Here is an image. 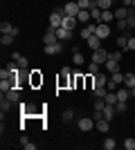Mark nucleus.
I'll return each mask as SVG.
<instances>
[{
  "mask_svg": "<svg viewBox=\"0 0 135 150\" xmlns=\"http://www.w3.org/2000/svg\"><path fill=\"white\" fill-rule=\"evenodd\" d=\"M95 125H97V123H95V119H92V117H81V119L77 121V128H79L81 132H90Z\"/></svg>",
  "mask_w": 135,
  "mask_h": 150,
  "instance_id": "nucleus-1",
  "label": "nucleus"
},
{
  "mask_svg": "<svg viewBox=\"0 0 135 150\" xmlns=\"http://www.w3.org/2000/svg\"><path fill=\"white\" fill-rule=\"evenodd\" d=\"M63 9H56V11L50 13V27H54V29H59V27L63 25Z\"/></svg>",
  "mask_w": 135,
  "mask_h": 150,
  "instance_id": "nucleus-2",
  "label": "nucleus"
},
{
  "mask_svg": "<svg viewBox=\"0 0 135 150\" xmlns=\"http://www.w3.org/2000/svg\"><path fill=\"white\" fill-rule=\"evenodd\" d=\"M108 56H110V54H108L106 50H104V47H99V50H95V52H92V61H95V63H99V65H106Z\"/></svg>",
  "mask_w": 135,
  "mask_h": 150,
  "instance_id": "nucleus-3",
  "label": "nucleus"
},
{
  "mask_svg": "<svg viewBox=\"0 0 135 150\" xmlns=\"http://www.w3.org/2000/svg\"><path fill=\"white\" fill-rule=\"evenodd\" d=\"M43 43L45 45L59 43V36H56V29H54V27H47V31H45V36H43Z\"/></svg>",
  "mask_w": 135,
  "mask_h": 150,
  "instance_id": "nucleus-4",
  "label": "nucleus"
},
{
  "mask_svg": "<svg viewBox=\"0 0 135 150\" xmlns=\"http://www.w3.org/2000/svg\"><path fill=\"white\" fill-rule=\"evenodd\" d=\"M79 11H81V9H79V5L74 2V0H70V2H65V5H63V13H65V16H77Z\"/></svg>",
  "mask_w": 135,
  "mask_h": 150,
  "instance_id": "nucleus-5",
  "label": "nucleus"
},
{
  "mask_svg": "<svg viewBox=\"0 0 135 150\" xmlns=\"http://www.w3.org/2000/svg\"><path fill=\"white\" fill-rule=\"evenodd\" d=\"M95 36H99V38H108V36H110V25H106V23H99V25H97V29H95Z\"/></svg>",
  "mask_w": 135,
  "mask_h": 150,
  "instance_id": "nucleus-6",
  "label": "nucleus"
},
{
  "mask_svg": "<svg viewBox=\"0 0 135 150\" xmlns=\"http://www.w3.org/2000/svg\"><path fill=\"white\" fill-rule=\"evenodd\" d=\"M14 83H16V79H0V92L7 94L9 90L14 88Z\"/></svg>",
  "mask_w": 135,
  "mask_h": 150,
  "instance_id": "nucleus-7",
  "label": "nucleus"
},
{
  "mask_svg": "<svg viewBox=\"0 0 135 150\" xmlns=\"http://www.w3.org/2000/svg\"><path fill=\"white\" fill-rule=\"evenodd\" d=\"M86 43H88V47H90V50L95 52V50H99V47H101V38L92 34V36H90V38H86Z\"/></svg>",
  "mask_w": 135,
  "mask_h": 150,
  "instance_id": "nucleus-8",
  "label": "nucleus"
},
{
  "mask_svg": "<svg viewBox=\"0 0 135 150\" xmlns=\"http://www.w3.org/2000/svg\"><path fill=\"white\" fill-rule=\"evenodd\" d=\"M95 29H97V23H88V25L81 29V34H79V36H81V38H90L92 34H95Z\"/></svg>",
  "mask_w": 135,
  "mask_h": 150,
  "instance_id": "nucleus-9",
  "label": "nucleus"
},
{
  "mask_svg": "<svg viewBox=\"0 0 135 150\" xmlns=\"http://www.w3.org/2000/svg\"><path fill=\"white\" fill-rule=\"evenodd\" d=\"M61 43H52V45H45V54H50V56H54V54H61Z\"/></svg>",
  "mask_w": 135,
  "mask_h": 150,
  "instance_id": "nucleus-10",
  "label": "nucleus"
},
{
  "mask_svg": "<svg viewBox=\"0 0 135 150\" xmlns=\"http://www.w3.org/2000/svg\"><path fill=\"white\" fill-rule=\"evenodd\" d=\"M74 25H77V16H63V25L65 29H74Z\"/></svg>",
  "mask_w": 135,
  "mask_h": 150,
  "instance_id": "nucleus-11",
  "label": "nucleus"
},
{
  "mask_svg": "<svg viewBox=\"0 0 135 150\" xmlns=\"http://www.w3.org/2000/svg\"><path fill=\"white\" fill-rule=\"evenodd\" d=\"M106 83H108L106 74H101V72H97V74H95V88H106Z\"/></svg>",
  "mask_w": 135,
  "mask_h": 150,
  "instance_id": "nucleus-12",
  "label": "nucleus"
},
{
  "mask_svg": "<svg viewBox=\"0 0 135 150\" xmlns=\"http://www.w3.org/2000/svg\"><path fill=\"white\" fill-rule=\"evenodd\" d=\"M95 123H97V130H99V132H108V128H110V121L104 119V117H101V119H97Z\"/></svg>",
  "mask_w": 135,
  "mask_h": 150,
  "instance_id": "nucleus-13",
  "label": "nucleus"
},
{
  "mask_svg": "<svg viewBox=\"0 0 135 150\" xmlns=\"http://www.w3.org/2000/svg\"><path fill=\"white\" fill-rule=\"evenodd\" d=\"M77 20H79V23H86V25H88L90 20H92V18H90V9H81V11L77 13Z\"/></svg>",
  "mask_w": 135,
  "mask_h": 150,
  "instance_id": "nucleus-14",
  "label": "nucleus"
},
{
  "mask_svg": "<svg viewBox=\"0 0 135 150\" xmlns=\"http://www.w3.org/2000/svg\"><path fill=\"white\" fill-rule=\"evenodd\" d=\"M5 96H7V99H9V101H11V103H18V101H20V92H18V90H16V88H11V90H9V92L5 94Z\"/></svg>",
  "mask_w": 135,
  "mask_h": 150,
  "instance_id": "nucleus-15",
  "label": "nucleus"
},
{
  "mask_svg": "<svg viewBox=\"0 0 135 150\" xmlns=\"http://www.w3.org/2000/svg\"><path fill=\"white\" fill-rule=\"evenodd\" d=\"M90 18H92L97 25H99V20H101V9H99L97 5H95V7H90Z\"/></svg>",
  "mask_w": 135,
  "mask_h": 150,
  "instance_id": "nucleus-16",
  "label": "nucleus"
},
{
  "mask_svg": "<svg viewBox=\"0 0 135 150\" xmlns=\"http://www.w3.org/2000/svg\"><path fill=\"white\" fill-rule=\"evenodd\" d=\"M115 105H108L106 103V108H104V119H108V121H113V117H115Z\"/></svg>",
  "mask_w": 135,
  "mask_h": 150,
  "instance_id": "nucleus-17",
  "label": "nucleus"
},
{
  "mask_svg": "<svg viewBox=\"0 0 135 150\" xmlns=\"http://www.w3.org/2000/svg\"><path fill=\"white\" fill-rule=\"evenodd\" d=\"M104 101H106L108 105H115V103H117V92L108 90V92H106V96H104Z\"/></svg>",
  "mask_w": 135,
  "mask_h": 150,
  "instance_id": "nucleus-18",
  "label": "nucleus"
},
{
  "mask_svg": "<svg viewBox=\"0 0 135 150\" xmlns=\"http://www.w3.org/2000/svg\"><path fill=\"white\" fill-rule=\"evenodd\" d=\"M56 36H59V40H65V38H70V36H72V29L59 27V29H56Z\"/></svg>",
  "mask_w": 135,
  "mask_h": 150,
  "instance_id": "nucleus-19",
  "label": "nucleus"
},
{
  "mask_svg": "<svg viewBox=\"0 0 135 150\" xmlns=\"http://www.w3.org/2000/svg\"><path fill=\"white\" fill-rule=\"evenodd\" d=\"M129 13H131V9H129V7H119V9L115 11V18H117V20H122V18H129Z\"/></svg>",
  "mask_w": 135,
  "mask_h": 150,
  "instance_id": "nucleus-20",
  "label": "nucleus"
},
{
  "mask_svg": "<svg viewBox=\"0 0 135 150\" xmlns=\"http://www.w3.org/2000/svg\"><path fill=\"white\" fill-rule=\"evenodd\" d=\"M106 69H108V72H119V61L108 58V61H106Z\"/></svg>",
  "mask_w": 135,
  "mask_h": 150,
  "instance_id": "nucleus-21",
  "label": "nucleus"
},
{
  "mask_svg": "<svg viewBox=\"0 0 135 150\" xmlns=\"http://www.w3.org/2000/svg\"><path fill=\"white\" fill-rule=\"evenodd\" d=\"M124 85L126 88H135V74H124Z\"/></svg>",
  "mask_w": 135,
  "mask_h": 150,
  "instance_id": "nucleus-22",
  "label": "nucleus"
},
{
  "mask_svg": "<svg viewBox=\"0 0 135 150\" xmlns=\"http://www.w3.org/2000/svg\"><path fill=\"white\" fill-rule=\"evenodd\" d=\"M11 105H14V103L7 99L5 94H2V101H0V108H2V112H9V110H11Z\"/></svg>",
  "mask_w": 135,
  "mask_h": 150,
  "instance_id": "nucleus-23",
  "label": "nucleus"
},
{
  "mask_svg": "<svg viewBox=\"0 0 135 150\" xmlns=\"http://www.w3.org/2000/svg\"><path fill=\"white\" fill-rule=\"evenodd\" d=\"M131 99V90H117V101H129Z\"/></svg>",
  "mask_w": 135,
  "mask_h": 150,
  "instance_id": "nucleus-24",
  "label": "nucleus"
},
{
  "mask_svg": "<svg viewBox=\"0 0 135 150\" xmlns=\"http://www.w3.org/2000/svg\"><path fill=\"white\" fill-rule=\"evenodd\" d=\"M110 20H113V11H110V9L101 11V20H99V23H106V25H110Z\"/></svg>",
  "mask_w": 135,
  "mask_h": 150,
  "instance_id": "nucleus-25",
  "label": "nucleus"
},
{
  "mask_svg": "<svg viewBox=\"0 0 135 150\" xmlns=\"http://www.w3.org/2000/svg\"><path fill=\"white\" fill-rule=\"evenodd\" d=\"M108 92V88H92V94H95V99H104Z\"/></svg>",
  "mask_w": 135,
  "mask_h": 150,
  "instance_id": "nucleus-26",
  "label": "nucleus"
},
{
  "mask_svg": "<svg viewBox=\"0 0 135 150\" xmlns=\"http://www.w3.org/2000/svg\"><path fill=\"white\" fill-rule=\"evenodd\" d=\"M97 7H99L101 11H106V9L113 7V0H97Z\"/></svg>",
  "mask_w": 135,
  "mask_h": 150,
  "instance_id": "nucleus-27",
  "label": "nucleus"
},
{
  "mask_svg": "<svg viewBox=\"0 0 135 150\" xmlns=\"http://www.w3.org/2000/svg\"><path fill=\"white\" fill-rule=\"evenodd\" d=\"M110 81H113V83H117V85H122V83H124V74H122V72H113Z\"/></svg>",
  "mask_w": 135,
  "mask_h": 150,
  "instance_id": "nucleus-28",
  "label": "nucleus"
},
{
  "mask_svg": "<svg viewBox=\"0 0 135 150\" xmlns=\"http://www.w3.org/2000/svg\"><path fill=\"white\" fill-rule=\"evenodd\" d=\"M43 83V76L39 74V69H34L32 72V85H41Z\"/></svg>",
  "mask_w": 135,
  "mask_h": 150,
  "instance_id": "nucleus-29",
  "label": "nucleus"
},
{
  "mask_svg": "<svg viewBox=\"0 0 135 150\" xmlns=\"http://www.w3.org/2000/svg\"><path fill=\"white\" fill-rule=\"evenodd\" d=\"M72 61L77 63V65H81V63H84V56H81V52H79L77 47H74V52H72Z\"/></svg>",
  "mask_w": 135,
  "mask_h": 150,
  "instance_id": "nucleus-30",
  "label": "nucleus"
},
{
  "mask_svg": "<svg viewBox=\"0 0 135 150\" xmlns=\"http://www.w3.org/2000/svg\"><path fill=\"white\" fill-rule=\"evenodd\" d=\"M126 108H129V101H117V103H115L117 112H126Z\"/></svg>",
  "mask_w": 135,
  "mask_h": 150,
  "instance_id": "nucleus-31",
  "label": "nucleus"
},
{
  "mask_svg": "<svg viewBox=\"0 0 135 150\" xmlns=\"http://www.w3.org/2000/svg\"><path fill=\"white\" fill-rule=\"evenodd\" d=\"M117 45H119V50H126V47H129V38L126 36H117Z\"/></svg>",
  "mask_w": 135,
  "mask_h": 150,
  "instance_id": "nucleus-32",
  "label": "nucleus"
},
{
  "mask_svg": "<svg viewBox=\"0 0 135 150\" xmlns=\"http://www.w3.org/2000/svg\"><path fill=\"white\" fill-rule=\"evenodd\" d=\"M77 5H79V9H90V7H95L92 0H77Z\"/></svg>",
  "mask_w": 135,
  "mask_h": 150,
  "instance_id": "nucleus-33",
  "label": "nucleus"
},
{
  "mask_svg": "<svg viewBox=\"0 0 135 150\" xmlns=\"http://www.w3.org/2000/svg\"><path fill=\"white\" fill-rule=\"evenodd\" d=\"M0 43H2V45H11L14 36H11V34H2V36H0Z\"/></svg>",
  "mask_w": 135,
  "mask_h": 150,
  "instance_id": "nucleus-34",
  "label": "nucleus"
},
{
  "mask_svg": "<svg viewBox=\"0 0 135 150\" xmlns=\"http://www.w3.org/2000/svg\"><path fill=\"white\" fill-rule=\"evenodd\" d=\"M0 31H2V34H11V31H14V25H9V23L5 20V23L0 25Z\"/></svg>",
  "mask_w": 135,
  "mask_h": 150,
  "instance_id": "nucleus-35",
  "label": "nucleus"
},
{
  "mask_svg": "<svg viewBox=\"0 0 135 150\" xmlns=\"http://www.w3.org/2000/svg\"><path fill=\"white\" fill-rule=\"evenodd\" d=\"M126 20H129L131 29H135V9H133V7H131V13H129V18H126Z\"/></svg>",
  "mask_w": 135,
  "mask_h": 150,
  "instance_id": "nucleus-36",
  "label": "nucleus"
},
{
  "mask_svg": "<svg viewBox=\"0 0 135 150\" xmlns=\"http://www.w3.org/2000/svg\"><path fill=\"white\" fill-rule=\"evenodd\" d=\"M115 139H106V141H104V148H106V150H115Z\"/></svg>",
  "mask_w": 135,
  "mask_h": 150,
  "instance_id": "nucleus-37",
  "label": "nucleus"
},
{
  "mask_svg": "<svg viewBox=\"0 0 135 150\" xmlns=\"http://www.w3.org/2000/svg\"><path fill=\"white\" fill-rule=\"evenodd\" d=\"M72 119H74V112H72V110H65V112H63V121H65V123H70Z\"/></svg>",
  "mask_w": 135,
  "mask_h": 150,
  "instance_id": "nucleus-38",
  "label": "nucleus"
},
{
  "mask_svg": "<svg viewBox=\"0 0 135 150\" xmlns=\"http://www.w3.org/2000/svg\"><path fill=\"white\" fill-rule=\"evenodd\" d=\"M124 148H126V150H135V139H126V141H124Z\"/></svg>",
  "mask_w": 135,
  "mask_h": 150,
  "instance_id": "nucleus-39",
  "label": "nucleus"
},
{
  "mask_svg": "<svg viewBox=\"0 0 135 150\" xmlns=\"http://www.w3.org/2000/svg\"><path fill=\"white\" fill-rule=\"evenodd\" d=\"M106 108V101L104 99H95V110H104Z\"/></svg>",
  "mask_w": 135,
  "mask_h": 150,
  "instance_id": "nucleus-40",
  "label": "nucleus"
},
{
  "mask_svg": "<svg viewBox=\"0 0 135 150\" xmlns=\"http://www.w3.org/2000/svg\"><path fill=\"white\" fill-rule=\"evenodd\" d=\"M16 63H18V65H20V69H27V65H29V61H27L25 56H20V58H18V61H16Z\"/></svg>",
  "mask_w": 135,
  "mask_h": 150,
  "instance_id": "nucleus-41",
  "label": "nucleus"
},
{
  "mask_svg": "<svg viewBox=\"0 0 135 150\" xmlns=\"http://www.w3.org/2000/svg\"><path fill=\"white\" fill-rule=\"evenodd\" d=\"M88 72H90V74H97V72H99V63L92 61V63H90V69H88Z\"/></svg>",
  "mask_w": 135,
  "mask_h": 150,
  "instance_id": "nucleus-42",
  "label": "nucleus"
},
{
  "mask_svg": "<svg viewBox=\"0 0 135 150\" xmlns=\"http://www.w3.org/2000/svg\"><path fill=\"white\" fill-rule=\"evenodd\" d=\"M126 27H129V20H126V18L117 20V29H126Z\"/></svg>",
  "mask_w": 135,
  "mask_h": 150,
  "instance_id": "nucleus-43",
  "label": "nucleus"
},
{
  "mask_svg": "<svg viewBox=\"0 0 135 150\" xmlns=\"http://www.w3.org/2000/svg\"><path fill=\"white\" fill-rule=\"evenodd\" d=\"M129 52H135V36H131L129 38V47H126Z\"/></svg>",
  "mask_w": 135,
  "mask_h": 150,
  "instance_id": "nucleus-44",
  "label": "nucleus"
},
{
  "mask_svg": "<svg viewBox=\"0 0 135 150\" xmlns=\"http://www.w3.org/2000/svg\"><path fill=\"white\" fill-rule=\"evenodd\" d=\"M108 58H113V61H122V52H113Z\"/></svg>",
  "mask_w": 135,
  "mask_h": 150,
  "instance_id": "nucleus-45",
  "label": "nucleus"
},
{
  "mask_svg": "<svg viewBox=\"0 0 135 150\" xmlns=\"http://www.w3.org/2000/svg\"><path fill=\"white\" fill-rule=\"evenodd\" d=\"M23 148H25V150H36V144H29V141H27V144L23 146Z\"/></svg>",
  "mask_w": 135,
  "mask_h": 150,
  "instance_id": "nucleus-46",
  "label": "nucleus"
},
{
  "mask_svg": "<svg viewBox=\"0 0 135 150\" xmlns=\"http://www.w3.org/2000/svg\"><path fill=\"white\" fill-rule=\"evenodd\" d=\"M124 7H129V9H131V0H124Z\"/></svg>",
  "mask_w": 135,
  "mask_h": 150,
  "instance_id": "nucleus-47",
  "label": "nucleus"
},
{
  "mask_svg": "<svg viewBox=\"0 0 135 150\" xmlns=\"http://www.w3.org/2000/svg\"><path fill=\"white\" fill-rule=\"evenodd\" d=\"M131 96H133V99H135V88H131Z\"/></svg>",
  "mask_w": 135,
  "mask_h": 150,
  "instance_id": "nucleus-48",
  "label": "nucleus"
},
{
  "mask_svg": "<svg viewBox=\"0 0 135 150\" xmlns=\"http://www.w3.org/2000/svg\"><path fill=\"white\" fill-rule=\"evenodd\" d=\"M92 5H97V0H92Z\"/></svg>",
  "mask_w": 135,
  "mask_h": 150,
  "instance_id": "nucleus-49",
  "label": "nucleus"
},
{
  "mask_svg": "<svg viewBox=\"0 0 135 150\" xmlns=\"http://www.w3.org/2000/svg\"><path fill=\"white\" fill-rule=\"evenodd\" d=\"M133 125H135V121H133Z\"/></svg>",
  "mask_w": 135,
  "mask_h": 150,
  "instance_id": "nucleus-50",
  "label": "nucleus"
}]
</instances>
